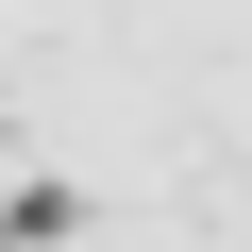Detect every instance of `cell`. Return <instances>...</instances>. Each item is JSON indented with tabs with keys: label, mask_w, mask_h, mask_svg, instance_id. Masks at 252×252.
Returning a JSON list of instances; mask_svg holds the SVG:
<instances>
[{
	"label": "cell",
	"mask_w": 252,
	"mask_h": 252,
	"mask_svg": "<svg viewBox=\"0 0 252 252\" xmlns=\"http://www.w3.org/2000/svg\"><path fill=\"white\" fill-rule=\"evenodd\" d=\"M51 235H84V202H67V185H17V202H0V252H51Z\"/></svg>",
	"instance_id": "6da1fadb"
}]
</instances>
